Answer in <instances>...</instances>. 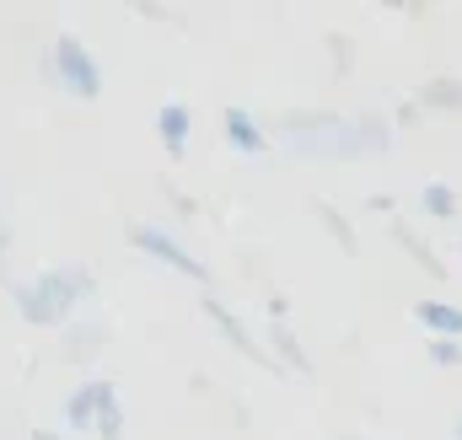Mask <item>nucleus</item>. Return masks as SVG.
<instances>
[{
    "instance_id": "8",
    "label": "nucleus",
    "mask_w": 462,
    "mask_h": 440,
    "mask_svg": "<svg viewBox=\"0 0 462 440\" xmlns=\"http://www.w3.org/2000/svg\"><path fill=\"white\" fill-rule=\"evenodd\" d=\"M221 140H226V151H236V156H263L274 145L269 140V124L253 108H242V103L221 108Z\"/></svg>"
},
{
    "instance_id": "19",
    "label": "nucleus",
    "mask_w": 462,
    "mask_h": 440,
    "mask_svg": "<svg viewBox=\"0 0 462 440\" xmlns=\"http://www.w3.org/2000/svg\"><path fill=\"white\" fill-rule=\"evenodd\" d=\"M452 440H462V408H457V419H452Z\"/></svg>"
},
{
    "instance_id": "13",
    "label": "nucleus",
    "mask_w": 462,
    "mask_h": 440,
    "mask_svg": "<svg viewBox=\"0 0 462 440\" xmlns=\"http://www.w3.org/2000/svg\"><path fill=\"white\" fill-rule=\"evenodd\" d=\"M420 210L430 220H441V225H452V220L462 215V199H457L452 183H425V188H420Z\"/></svg>"
},
{
    "instance_id": "15",
    "label": "nucleus",
    "mask_w": 462,
    "mask_h": 440,
    "mask_svg": "<svg viewBox=\"0 0 462 440\" xmlns=\"http://www.w3.org/2000/svg\"><path fill=\"white\" fill-rule=\"evenodd\" d=\"M318 225H323V231H328V236H334L345 252H355V231H349V220L339 215L334 205H318Z\"/></svg>"
},
{
    "instance_id": "7",
    "label": "nucleus",
    "mask_w": 462,
    "mask_h": 440,
    "mask_svg": "<svg viewBox=\"0 0 462 440\" xmlns=\"http://www.w3.org/2000/svg\"><path fill=\"white\" fill-rule=\"evenodd\" d=\"M103 349H108V323L103 317H81V323H70V328H60V344H54V365H92V360H103Z\"/></svg>"
},
{
    "instance_id": "16",
    "label": "nucleus",
    "mask_w": 462,
    "mask_h": 440,
    "mask_svg": "<svg viewBox=\"0 0 462 440\" xmlns=\"http://www.w3.org/2000/svg\"><path fill=\"white\" fill-rule=\"evenodd\" d=\"M97 440H124V403H114L103 419H97V430H92Z\"/></svg>"
},
{
    "instance_id": "9",
    "label": "nucleus",
    "mask_w": 462,
    "mask_h": 440,
    "mask_svg": "<svg viewBox=\"0 0 462 440\" xmlns=\"http://www.w3.org/2000/svg\"><path fill=\"white\" fill-rule=\"evenodd\" d=\"M156 140H162V151L172 161L189 156V140H194V113H189V103H162L156 108Z\"/></svg>"
},
{
    "instance_id": "11",
    "label": "nucleus",
    "mask_w": 462,
    "mask_h": 440,
    "mask_svg": "<svg viewBox=\"0 0 462 440\" xmlns=\"http://www.w3.org/2000/svg\"><path fill=\"white\" fill-rule=\"evenodd\" d=\"M387 231H393V242H398V247H403V252H409L425 274H430V280H447V263L436 258V247H430V242L409 225V220H387Z\"/></svg>"
},
{
    "instance_id": "2",
    "label": "nucleus",
    "mask_w": 462,
    "mask_h": 440,
    "mask_svg": "<svg viewBox=\"0 0 462 440\" xmlns=\"http://www.w3.org/2000/svg\"><path fill=\"white\" fill-rule=\"evenodd\" d=\"M269 140L285 145L291 156H307V161H365L355 113L291 108V113H280V118L269 124Z\"/></svg>"
},
{
    "instance_id": "18",
    "label": "nucleus",
    "mask_w": 462,
    "mask_h": 440,
    "mask_svg": "<svg viewBox=\"0 0 462 440\" xmlns=\"http://www.w3.org/2000/svg\"><path fill=\"white\" fill-rule=\"evenodd\" d=\"M27 440H76V435H65V430H32Z\"/></svg>"
},
{
    "instance_id": "1",
    "label": "nucleus",
    "mask_w": 462,
    "mask_h": 440,
    "mask_svg": "<svg viewBox=\"0 0 462 440\" xmlns=\"http://www.w3.org/2000/svg\"><path fill=\"white\" fill-rule=\"evenodd\" d=\"M11 301H16V317L27 328H70L76 312H87L97 301V274L81 258H65V263H49L32 280H16Z\"/></svg>"
},
{
    "instance_id": "4",
    "label": "nucleus",
    "mask_w": 462,
    "mask_h": 440,
    "mask_svg": "<svg viewBox=\"0 0 462 440\" xmlns=\"http://www.w3.org/2000/svg\"><path fill=\"white\" fill-rule=\"evenodd\" d=\"M129 247L134 252H145V258H156L162 269H172V274H183L189 285H216V274H210V263L205 258H194L172 231H162V225H129Z\"/></svg>"
},
{
    "instance_id": "14",
    "label": "nucleus",
    "mask_w": 462,
    "mask_h": 440,
    "mask_svg": "<svg viewBox=\"0 0 462 440\" xmlns=\"http://www.w3.org/2000/svg\"><path fill=\"white\" fill-rule=\"evenodd\" d=\"M425 360L441 365V371H457L462 365V338H425Z\"/></svg>"
},
{
    "instance_id": "3",
    "label": "nucleus",
    "mask_w": 462,
    "mask_h": 440,
    "mask_svg": "<svg viewBox=\"0 0 462 440\" xmlns=\"http://www.w3.org/2000/svg\"><path fill=\"white\" fill-rule=\"evenodd\" d=\"M49 76H54L60 92L76 97V103H97V97H103V65H97V54H92L76 32H60V38L49 43Z\"/></svg>"
},
{
    "instance_id": "20",
    "label": "nucleus",
    "mask_w": 462,
    "mask_h": 440,
    "mask_svg": "<svg viewBox=\"0 0 462 440\" xmlns=\"http://www.w3.org/2000/svg\"><path fill=\"white\" fill-rule=\"evenodd\" d=\"M339 440H360V435H339Z\"/></svg>"
},
{
    "instance_id": "5",
    "label": "nucleus",
    "mask_w": 462,
    "mask_h": 440,
    "mask_svg": "<svg viewBox=\"0 0 462 440\" xmlns=\"http://www.w3.org/2000/svg\"><path fill=\"white\" fill-rule=\"evenodd\" d=\"M199 307H205V317H210V323L221 328V338L231 344V354H242V360H253L258 371H274V376H280L274 354H269V349H263V344H258V338L247 333V323H242V317L231 312V307L221 301V296H216V290H205V301H199Z\"/></svg>"
},
{
    "instance_id": "6",
    "label": "nucleus",
    "mask_w": 462,
    "mask_h": 440,
    "mask_svg": "<svg viewBox=\"0 0 462 440\" xmlns=\"http://www.w3.org/2000/svg\"><path fill=\"white\" fill-rule=\"evenodd\" d=\"M114 403H124L114 381H103V376L81 381V387L65 398V435H87V430H97V419H103Z\"/></svg>"
},
{
    "instance_id": "12",
    "label": "nucleus",
    "mask_w": 462,
    "mask_h": 440,
    "mask_svg": "<svg viewBox=\"0 0 462 440\" xmlns=\"http://www.w3.org/2000/svg\"><path fill=\"white\" fill-rule=\"evenodd\" d=\"M414 103L425 113H462V76H436L414 92Z\"/></svg>"
},
{
    "instance_id": "17",
    "label": "nucleus",
    "mask_w": 462,
    "mask_h": 440,
    "mask_svg": "<svg viewBox=\"0 0 462 440\" xmlns=\"http://www.w3.org/2000/svg\"><path fill=\"white\" fill-rule=\"evenodd\" d=\"M11 258V225H5V215H0V263Z\"/></svg>"
},
{
    "instance_id": "10",
    "label": "nucleus",
    "mask_w": 462,
    "mask_h": 440,
    "mask_svg": "<svg viewBox=\"0 0 462 440\" xmlns=\"http://www.w3.org/2000/svg\"><path fill=\"white\" fill-rule=\"evenodd\" d=\"M414 323L425 338H462V307L457 301H414Z\"/></svg>"
}]
</instances>
